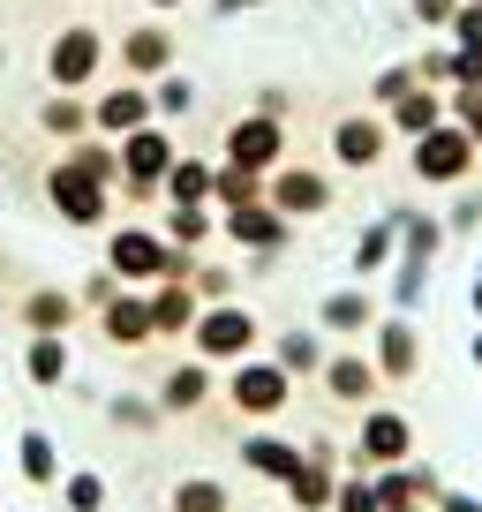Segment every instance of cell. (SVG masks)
<instances>
[{"mask_svg": "<svg viewBox=\"0 0 482 512\" xmlns=\"http://www.w3.org/2000/svg\"><path fill=\"white\" fill-rule=\"evenodd\" d=\"M219 392H226V407H234L241 422H279L294 407V377L272 362V354H249V362L219 369Z\"/></svg>", "mask_w": 482, "mask_h": 512, "instance_id": "obj_1", "label": "cell"}, {"mask_svg": "<svg viewBox=\"0 0 482 512\" xmlns=\"http://www.w3.org/2000/svg\"><path fill=\"white\" fill-rule=\"evenodd\" d=\"M189 354H204L211 369H234V362H249V354H264V324L241 302H204V317H196V332H189Z\"/></svg>", "mask_w": 482, "mask_h": 512, "instance_id": "obj_2", "label": "cell"}, {"mask_svg": "<svg viewBox=\"0 0 482 512\" xmlns=\"http://www.w3.org/2000/svg\"><path fill=\"white\" fill-rule=\"evenodd\" d=\"M415 460V422L400 407H362V430L347 437V475H377V467H400Z\"/></svg>", "mask_w": 482, "mask_h": 512, "instance_id": "obj_3", "label": "cell"}, {"mask_svg": "<svg viewBox=\"0 0 482 512\" xmlns=\"http://www.w3.org/2000/svg\"><path fill=\"white\" fill-rule=\"evenodd\" d=\"M475 159H482V151H475V136H467V128L452 121V113L430 128V136H415V151H407L415 181H430V189H460V181L475 174Z\"/></svg>", "mask_w": 482, "mask_h": 512, "instance_id": "obj_4", "label": "cell"}, {"mask_svg": "<svg viewBox=\"0 0 482 512\" xmlns=\"http://www.w3.org/2000/svg\"><path fill=\"white\" fill-rule=\"evenodd\" d=\"M121 189L129 196H159L166 189V174H174V159H181V144L166 136V121H151V128H136V136H121Z\"/></svg>", "mask_w": 482, "mask_h": 512, "instance_id": "obj_5", "label": "cell"}, {"mask_svg": "<svg viewBox=\"0 0 482 512\" xmlns=\"http://www.w3.org/2000/svg\"><path fill=\"white\" fill-rule=\"evenodd\" d=\"M362 347H370V362H377L385 384H415L422 377V332H415V317H400V309H385Z\"/></svg>", "mask_w": 482, "mask_h": 512, "instance_id": "obj_6", "label": "cell"}, {"mask_svg": "<svg viewBox=\"0 0 482 512\" xmlns=\"http://www.w3.org/2000/svg\"><path fill=\"white\" fill-rule=\"evenodd\" d=\"M226 166L279 174V166H287V121H279V113H241V121L226 128Z\"/></svg>", "mask_w": 482, "mask_h": 512, "instance_id": "obj_7", "label": "cell"}, {"mask_svg": "<svg viewBox=\"0 0 482 512\" xmlns=\"http://www.w3.org/2000/svg\"><path fill=\"white\" fill-rule=\"evenodd\" d=\"M98 68H106V38H98L91 23H68V31L46 46L53 91H83V83H98Z\"/></svg>", "mask_w": 482, "mask_h": 512, "instance_id": "obj_8", "label": "cell"}, {"mask_svg": "<svg viewBox=\"0 0 482 512\" xmlns=\"http://www.w3.org/2000/svg\"><path fill=\"white\" fill-rule=\"evenodd\" d=\"M317 377H324V400H332V407H354V415H362V407H377V384H385V377H377V362H370V347H332Z\"/></svg>", "mask_w": 482, "mask_h": 512, "instance_id": "obj_9", "label": "cell"}, {"mask_svg": "<svg viewBox=\"0 0 482 512\" xmlns=\"http://www.w3.org/2000/svg\"><path fill=\"white\" fill-rule=\"evenodd\" d=\"M234 445H241V467L257 482H272V490H287V482L302 475V437H279L272 422H249Z\"/></svg>", "mask_w": 482, "mask_h": 512, "instance_id": "obj_10", "label": "cell"}, {"mask_svg": "<svg viewBox=\"0 0 482 512\" xmlns=\"http://www.w3.org/2000/svg\"><path fill=\"white\" fill-rule=\"evenodd\" d=\"M159 113H151V83H106V91L91 98V136H106V144H121V136H136V128H151Z\"/></svg>", "mask_w": 482, "mask_h": 512, "instance_id": "obj_11", "label": "cell"}, {"mask_svg": "<svg viewBox=\"0 0 482 512\" xmlns=\"http://www.w3.org/2000/svg\"><path fill=\"white\" fill-rule=\"evenodd\" d=\"M46 196H53V211H61L68 226H106L113 219V189H106V181H91V174H76L68 159L46 174Z\"/></svg>", "mask_w": 482, "mask_h": 512, "instance_id": "obj_12", "label": "cell"}, {"mask_svg": "<svg viewBox=\"0 0 482 512\" xmlns=\"http://www.w3.org/2000/svg\"><path fill=\"white\" fill-rule=\"evenodd\" d=\"M377 317H385V309H377V294L362 287V279H354V287H332V294L317 302V332L339 339V347H362Z\"/></svg>", "mask_w": 482, "mask_h": 512, "instance_id": "obj_13", "label": "cell"}, {"mask_svg": "<svg viewBox=\"0 0 482 512\" xmlns=\"http://www.w3.org/2000/svg\"><path fill=\"white\" fill-rule=\"evenodd\" d=\"M151 400H159V415H196V407L219 400V369H211L204 354H189V362H174L159 384H151Z\"/></svg>", "mask_w": 482, "mask_h": 512, "instance_id": "obj_14", "label": "cell"}, {"mask_svg": "<svg viewBox=\"0 0 482 512\" xmlns=\"http://www.w3.org/2000/svg\"><path fill=\"white\" fill-rule=\"evenodd\" d=\"M226 241H234V249H249V256H279V249L294 241V219L257 196V204H234V211H226Z\"/></svg>", "mask_w": 482, "mask_h": 512, "instance_id": "obj_15", "label": "cell"}, {"mask_svg": "<svg viewBox=\"0 0 482 512\" xmlns=\"http://www.w3.org/2000/svg\"><path fill=\"white\" fill-rule=\"evenodd\" d=\"M264 204L287 211V219H317V211L332 204V181H324L317 166H279V174H264Z\"/></svg>", "mask_w": 482, "mask_h": 512, "instance_id": "obj_16", "label": "cell"}, {"mask_svg": "<svg viewBox=\"0 0 482 512\" xmlns=\"http://www.w3.org/2000/svg\"><path fill=\"white\" fill-rule=\"evenodd\" d=\"M98 332H106V347H121V354H136V347H151V294L144 287H121L106 309H98Z\"/></svg>", "mask_w": 482, "mask_h": 512, "instance_id": "obj_17", "label": "cell"}, {"mask_svg": "<svg viewBox=\"0 0 482 512\" xmlns=\"http://www.w3.org/2000/svg\"><path fill=\"white\" fill-rule=\"evenodd\" d=\"M166 68H174V31H166V23H136V31H121V76H129V83H159Z\"/></svg>", "mask_w": 482, "mask_h": 512, "instance_id": "obj_18", "label": "cell"}, {"mask_svg": "<svg viewBox=\"0 0 482 512\" xmlns=\"http://www.w3.org/2000/svg\"><path fill=\"white\" fill-rule=\"evenodd\" d=\"M385 136H392V128L377 121V113H347V121L332 128V159L354 166V174H370V166L385 159Z\"/></svg>", "mask_w": 482, "mask_h": 512, "instance_id": "obj_19", "label": "cell"}, {"mask_svg": "<svg viewBox=\"0 0 482 512\" xmlns=\"http://www.w3.org/2000/svg\"><path fill=\"white\" fill-rule=\"evenodd\" d=\"M196 317H204V302H196L189 279H159V287H151V332L159 339H189Z\"/></svg>", "mask_w": 482, "mask_h": 512, "instance_id": "obj_20", "label": "cell"}, {"mask_svg": "<svg viewBox=\"0 0 482 512\" xmlns=\"http://www.w3.org/2000/svg\"><path fill=\"white\" fill-rule=\"evenodd\" d=\"M377 497H385V505H430L437 490H445V475H437L430 460H400V467H377Z\"/></svg>", "mask_w": 482, "mask_h": 512, "instance_id": "obj_21", "label": "cell"}, {"mask_svg": "<svg viewBox=\"0 0 482 512\" xmlns=\"http://www.w3.org/2000/svg\"><path fill=\"white\" fill-rule=\"evenodd\" d=\"M392 256H400V211H385V219L362 226V241H354V279H362V287H370V279H385Z\"/></svg>", "mask_w": 482, "mask_h": 512, "instance_id": "obj_22", "label": "cell"}, {"mask_svg": "<svg viewBox=\"0 0 482 512\" xmlns=\"http://www.w3.org/2000/svg\"><path fill=\"white\" fill-rule=\"evenodd\" d=\"M324 354H332V339H324L317 324H287V332L272 339V362L287 369V377H317V369H324Z\"/></svg>", "mask_w": 482, "mask_h": 512, "instance_id": "obj_23", "label": "cell"}, {"mask_svg": "<svg viewBox=\"0 0 482 512\" xmlns=\"http://www.w3.org/2000/svg\"><path fill=\"white\" fill-rule=\"evenodd\" d=\"M16 475L31 482V490H61V445H53V430H23L16 437Z\"/></svg>", "mask_w": 482, "mask_h": 512, "instance_id": "obj_24", "label": "cell"}, {"mask_svg": "<svg viewBox=\"0 0 482 512\" xmlns=\"http://www.w3.org/2000/svg\"><path fill=\"white\" fill-rule=\"evenodd\" d=\"M68 332H31V347H23V377L38 384V392H61L68 384Z\"/></svg>", "mask_w": 482, "mask_h": 512, "instance_id": "obj_25", "label": "cell"}, {"mask_svg": "<svg viewBox=\"0 0 482 512\" xmlns=\"http://www.w3.org/2000/svg\"><path fill=\"white\" fill-rule=\"evenodd\" d=\"M16 317H23V332H68V324H76V294L68 287H31Z\"/></svg>", "mask_w": 482, "mask_h": 512, "instance_id": "obj_26", "label": "cell"}, {"mask_svg": "<svg viewBox=\"0 0 482 512\" xmlns=\"http://www.w3.org/2000/svg\"><path fill=\"white\" fill-rule=\"evenodd\" d=\"M437 121H445V98H437L430 83H415L400 106H385V128H392V136H430Z\"/></svg>", "mask_w": 482, "mask_h": 512, "instance_id": "obj_27", "label": "cell"}, {"mask_svg": "<svg viewBox=\"0 0 482 512\" xmlns=\"http://www.w3.org/2000/svg\"><path fill=\"white\" fill-rule=\"evenodd\" d=\"M166 512H234V490H226L219 475H181L174 497H166Z\"/></svg>", "mask_w": 482, "mask_h": 512, "instance_id": "obj_28", "label": "cell"}, {"mask_svg": "<svg viewBox=\"0 0 482 512\" xmlns=\"http://www.w3.org/2000/svg\"><path fill=\"white\" fill-rule=\"evenodd\" d=\"M61 512H113V490L98 467H68L61 475Z\"/></svg>", "mask_w": 482, "mask_h": 512, "instance_id": "obj_29", "label": "cell"}, {"mask_svg": "<svg viewBox=\"0 0 482 512\" xmlns=\"http://www.w3.org/2000/svg\"><path fill=\"white\" fill-rule=\"evenodd\" d=\"M106 422H113V430H129V437H151V430H159V400H151V392H113V400H106Z\"/></svg>", "mask_w": 482, "mask_h": 512, "instance_id": "obj_30", "label": "cell"}, {"mask_svg": "<svg viewBox=\"0 0 482 512\" xmlns=\"http://www.w3.org/2000/svg\"><path fill=\"white\" fill-rule=\"evenodd\" d=\"M422 294H430V256H392V309L415 317Z\"/></svg>", "mask_w": 482, "mask_h": 512, "instance_id": "obj_31", "label": "cell"}, {"mask_svg": "<svg viewBox=\"0 0 482 512\" xmlns=\"http://www.w3.org/2000/svg\"><path fill=\"white\" fill-rule=\"evenodd\" d=\"M211 174L219 166H204V159H174V174H166V204H211Z\"/></svg>", "mask_w": 482, "mask_h": 512, "instance_id": "obj_32", "label": "cell"}, {"mask_svg": "<svg viewBox=\"0 0 482 512\" xmlns=\"http://www.w3.org/2000/svg\"><path fill=\"white\" fill-rule=\"evenodd\" d=\"M211 226H219L211 204H174V211H166V241H174V249H204Z\"/></svg>", "mask_w": 482, "mask_h": 512, "instance_id": "obj_33", "label": "cell"}, {"mask_svg": "<svg viewBox=\"0 0 482 512\" xmlns=\"http://www.w3.org/2000/svg\"><path fill=\"white\" fill-rule=\"evenodd\" d=\"M332 490H339L332 467H309V460H302V475L287 482V505H294V512H332Z\"/></svg>", "mask_w": 482, "mask_h": 512, "instance_id": "obj_34", "label": "cell"}, {"mask_svg": "<svg viewBox=\"0 0 482 512\" xmlns=\"http://www.w3.org/2000/svg\"><path fill=\"white\" fill-rule=\"evenodd\" d=\"M68 166H76V174H91V181H106V189H121V151H113V144L76 136V144H68Z\"/></svg>", "mask_w": 482, "mask_h": 512, "instance_id": "obj_35", "label": "cell"}, {"mask_svg": "<svg viewBox=\"0 0 482 512\" xmlns=\"http://www.w3.org/2000/svg\"><path fill=\"white\" fill-rule=\"evenodd\" d=\"M257 196H264V174H249V166H219V174H211V204L219 211L257 204Z\"/></svg>", "mask_w": 482, "mask_h": 512, "instance_id": "obj_36", "label": "cell"}, {"mask_svg": "<svg viewBox=\"0 0 482 512\" xmlns=\"http://www.w3.org/2000/svg\"><path fill=\"white\" fill-rule=\"evenodd\" d=\"M38 128H46V136H91V106H76L68 91H53L46 106H38Z\"/></svg>", "mask_w": 482, "mask_h": 512, "instance_id": "obj_37", "label": "cell"}, {"mask_svg": "<svg viewBox=\"0 0 482 512\" xmlns=\"http://www.w3.org/2000/svg\"><path fill=\"white\" fill-rule=\"evenodd\" d=\"M445 249V219L430 211H400V256H437Z\"/></svg>", "mask_w": 482, "mask_h": 512, "instance_id": "obj_38", "label": "cell"}, {"mask_svg": "<svg viewBox=\"0 0 482 512\" xmlns=\"http://www.w3.org/2000/svg\"><path fill=\"white\" fill-rule=\"evenodd\" d=\"M196 106V91H189V76H174V68H166L159 83H151V113H159V121H181V113Z\"/></svg>", "mask_w": 482, "mask_h": 512, "instance_id": "obj_39", "label": "cell"}, {"mask_svg": "<svg viewBox=\"0 0 482 512\" xmlns=\"http://www.w3.org/2000/svg\"><path fill=\"white\" fill-rule=\"evenodd\" d=\"M332 512H385V497H377V482H370V475H339Z\"/></svg>", "mask_w": 482, "mask_h": 512, "instance_id": "obj_40", "label": "cell"}, {"mask_svg": "<svg viewBox=\"0 0 482 512\" xmlns=\"http://www.w3.org/2000/svg\"><path fill=\"white\" fill-rule=\"evenodd\" d=\"M302 460H309V467H332V475H347V437L309 430V437H302Z\"/></svg>", "mask_w": 482, "mask_h": 512, "instance_id": "obj_41", "label": "cell"}, {"mask_svg": "<svg viewBox=\"0 0 482 512\" xmlns=\"http://www.w3.org/2000/svg\"><path fill=\"white\" fill-rule=\"evenodd\" d=\"M189 287H196V302H234V272L226 264H196Z\"/></svg>", "mask_w": 482, "mask_h": 512, "instance_id": "obj_42", "label": "cell"}, {"mask_svg": "<svg viewBox=\"0 0 482 512\" xmlns=\"http://www.w3.org/2000/svg\"><path fill=\"white\" fill-rule=\"evenodd\" d=\"M452 46L482 53V0H460V16H452Z\"/></svg>", "mask_w": 482, "mask_h": 512, "instance_id": "obj_43", "label": "cell"}, {"mask_svg": "<svg viewBox=\"0 0 482 512\" xmlns=\"http://www.w3.org/2000/svg\"><path fill=\"white\" fill-rule=\"evenodd\" d=\"M415 83H422V68H385V76H377V106H400Z\"/></svg>", "mask_w": 482, "mask_h": 512, "instance_id": "obj_44", "label": "cell"}, {"mask_svg": "<svg viewBox=\"0 0 482 512\" xmlns=\"http://www.w3.org/2000/svg\"><path fill=\"white\" fill-rule=\"evenodd\" d=\"M475 226H482V196H460L452 219H445V234H475Z\"/></svg>", "mask_w": 482, "mask_h": 512, "instance_id": "obj_45", "label": "cell"}, {"mask_svg": "<svg viewBox=\"0 0 482 512\" xmlns=\"http://www.w3.org/2000/svg\"><path fill=\"white\" fill-rule=\"evenodd\" d=\"M430 512H482V497H475V490H452V482H445V490L430 497Z\"/></svg>", "mask_w": 482, "mask_h": 512, "instance_id": "obj_46", "label": "cell"}, {"mask_svg": "<svg viewBox=\"0 0 482 512\" xmlns=\"http://www.w3.org/2000/svg\"><path fill=\"white\" fill-rule=\"evenodd\" d=\"M415 16L437 23V31H452V16H460V0H415Z\"/></svg>", "mask_w": 482, "mask_h": 512, "instance_id": "obj_47", "label": "cell"}, {"mask_svg": "<svg viewBox=\"0 0 482 512\" xmlns=\"http://www.w3.org/2000/svg\"><path fill=\"white\" fill-rule=\"evenodd\" d=\"M211 8H219V16H241V8H257V0H211Z\"/></svg>", "mask_w": 482, "mask_h": 512, "instance_id": "obj_48", "label": "cell"}, {"mask_svg": "<svg viewBox=\"0 0 482 512\" xmlns=\"http://www.w3.org/2000/svg\"><path fill=\"white\" fill-rule=\"evenodd\" d=\"M467 354H475V369H482V332H475V339H467Z\"/></svg>", "mask_w": 482, "mask_h": 512, "instance_id": "obj_49", "label": "cell"}, {"mask_svg": "<svg viewBox=\"0 0 482 512\" xmlns=\"http://www.w3.org/2000/svg\"><path fill=\"white\" fill-rule=\"evenodd\" d=\"M385 512H430V505H385Z\"/></svg>", "mask_w": 482, "mask_h": 512, "instance_id": "obj_50", "label": "cell"}, {"mask_svg": "<svg viewBox=\"0 0 482 512\" xmlns=\"http://www.w3.org/2000/svg\"><path fill=\"white\" fill-rule=\"evenodd\" d=\"M144 8H181V0H144Z\"/></svg>", "mask_w": 482, "mask_h": 512, "instance_id": "obj_51", "label": "cell"}, {"mask_svg": "<svg viewBox=\"0 0 482 512\" xmlns=\"http://www.w3.org/2000/svg\"><path fill=\"white\" fill-rule=\"evenodd\" d=\"M475 317H482V287H475Z\"/></svg>", "mask_w": 482, "mask_h": 512, "instance_id": "obj_52", "label": "cell"}, {"mask_svg": "<svg viewBox=\"0 0 482 512\" xmlns=\"http://www.w3.org/2000/svg\"><path fill=\"white\" fill-rule=\"evenodd\" d=\"M475 106H482V83H475Z\"/></svg>", "mask_w": 482, "mask_h": 512, "instance_id": "obj_53", "label": "cell"}, {"mask_svg": "<svg viewBox=\"0 0 482 512\" xmlns=\"http://www.w3.org/2000/svg\"><path fill=\"white\" fill-rule=\"evenodd\" d=\"M475 287H482V272H475Z\"/></svg>", "mask_w": 482, "mask_h": 512, "instance_id": "obj_54", "label": "cell"}, {"mask_svg": "<svg viewBox=\"0 0 482 512\" xmlns=\"http://www.w3.org/2000/svg\"><path fill=\"white\" fill-rule=\"evenodd\" d=\"M159 512H166V505H159Z\"/></svg>", "mask_w": 482, "mask_h": 512, "instance_id": "obj_55", "label": "cell"}]
</instances>
